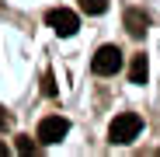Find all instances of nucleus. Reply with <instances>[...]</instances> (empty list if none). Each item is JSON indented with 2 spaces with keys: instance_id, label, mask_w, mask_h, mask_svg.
I'll return each mask as SVG.
<instances>
[{
  "instance_id": "nucleus-1",
  "label": "nucleus",
  "mask_w": 160,
  "mask_h": 157,
  "mask_svg": "<svg viewBox=\"0 0 160 157\" xmlns=\"http://www.w3.org/2000/svg\"><path fill=\"white\" fill-rule=\"evenodd\" d=\"M139 133H143V119H139L136 112H122V115H115V119H112V126H108V140H112V143H118V147L132 143Z\"/></svg>"
},
{
  "instance_id": "nucleus-2",
  "label": "nucleus",
  "mask_w": 160,
  "mask_h": 157,
  "mask_svg": "<svg viewBox=\"0 0 160 157\" xmlns=\"http://www.w3.org/2000/svg\"><path fill=\"white\" fill-rule=\"evenodd\" d=\"M45 21H49V28L56 32V35H63V39H70V35L80 32V18H77L70 7H52V11L45 14Z\"/></svg>"
},
{
  "instance_id": "nucleus-3",
  "label": "nucleus",
  "mask_w": 160,
  "mask_h": 157,
  "mask_svg": "<svg viewBox=\"0 0 160 157\" xmlns=\"http://www.w3.org/2000/svg\"><path fill=\"white\" fill-rule=\"evenodd\" d=\"M66 133H70V122H66L63 115H45V119L38 122V136H35V140L45 147V143H59Z\"/></svg>"
},
{
  "instance_id": "nucleus-4",
  "label": "nucleus",
  "mask_w": 160,
  "mask_h": 157,
  "mask_svg": "<svg viewBox=\"0 0 160 157\" xmlns=\"http://www.w3.org/2000/svg\"><path fill=\"white\" fill-rule=\"evenodd\" d=\"M118 70H122V52H118V45H101V49L94 52V73L112 77V73H118Z\"/></svg>"
},
{
  "instance_id": "nucleus-5",
  "label": "nucleus",
  "mask_w": 160,
  "mask_h": 157,
  "mask_svg": "<svg viewBox=\"0 0 160 157\" xmlns=\"http://www.w3.org/2000/svg\"><path fill=\"white\" fill-rule=\"evenodd\" d=\"M146 28H150V14L139 11V7H129V11H125V32H129L132 39H143Z\"/></svg>"
},
{
  "instance_id": "nucleus-6",
  "label": "nucleus",
  "mask_w": 160,
  "mask_h": 157,
  "mask_svg": "<svg viewBox=\"0 0 160 157\" xmlns=\"http://www.w3.org/2000/svg\"><path fill=\"white\" fill-rule=\"evenodd\" d=\"M146 77H150V63L139 52V56H132V63H129V81L132 84H146Z\"/></svg>"
},
{
  "instance_id": "nucleus-7",
  "label": "nucleus",
  "mask_w": 160,
  "mask_h": 157,
  "mask_svg": "<svg viewBox=\"0 0 160 157\" xmlns=\"http://www.w3.org/2000/svg\"><path fill=\"white\" fill-rule=\"evenodd\" d=\"M80 11L84 14H104L108 11V0H80Z\"/></svg>"
},
{
  "instance_id": "nucleus-8",
  "label": "nucleus",
  "mask_w": 160,
  "mask_h": 157,
  "mask_svg": "<svg viewBox=\"0 0 160 157\" xmlns=\"http://www.w3.org/2000/svg\"><path fill=\"white\" fill-rule=\"evenodd\" d=\"M35 150H38V143L32 136H18V154H35Z\"/></svg>"
},
{
  "instance_id": "nucleus-9",
  "label": "nucleus",
  "mask_w": 160,
  "mask_h": 157,
  "mask_svg": "<svg viewBox=\"0 0 160 157\" xmlns=\"http://www.w3.org/2000/svg\"><path fill=\"white\" fill-rule=\"evenodd\" d=\"M42 91H45L49 98H52V94H56V81H52V77H49V73L42 77Z\"/></svg>"
},
{
  "instance_id": "nucleus-10",
  "label": "nucleus",
  "mask_w": 160,
  "mask_h": 157,
  "mask_svg": "<svg viewBox=\"0 0 160 157\" xmlns=\"http://www.w3.org/2000/svg\"><path fill=\"white\" fill-rule=\"evenodd\" d=\"M0 129H7V115H4V108H0Z\"/></svg>"
},
{
  "instance_id": "nucleus-11",
  "label": "nucleus",
  "mask_w": 160,
  "mask_h": 157,
  "mask_svg": "<svg viewBox=\"0 0 160 157\" xmlns=\"http://www.w3.org/2000/svg\"><path fill=\"white\" fill-rule=\"evenodd\" d=\"M7 154H11V150H7V147H4V143H0V157H7Z\"/></svg>"
}]
</instances>
